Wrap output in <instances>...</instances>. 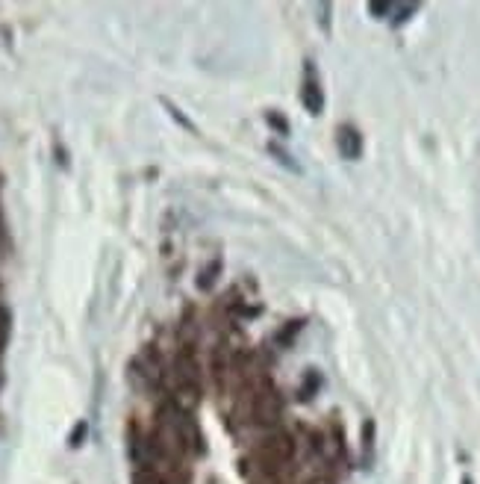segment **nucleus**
Masks as SVG:
<instances>
[{
  "label": "nucleus",
  "mask_w": 480,
  "mask_h": 484,
  "mask_svg": "<svg viewBox=\"0 0 480 484\" xmlns=\"http://www.w3.org/2000/svg\"><path fill=\"white\" fill-rule=\"evenodd\" d=\"M301 100H304V107L310 109V113H321V104H324V98H321V86L315 83V77L313 74H306L304 80V86H301Z\"/></svg>",
  "instance_id": "obj_1"
},
{
  "label": "nucleus",
  "mask_w": 480,
  "mask_h": 484,
  "mask_svg": "<svg viewBox=\"0 0 480 484\" xmlns=\"http://www.w3.org/2000/svg\"><path fill=\"white\" fill-rule=\"evenodd\" d=\"M339 151L348 160H356L360 157V151H363V139H360V134H356L354 127H342L339 130Z\"/></svg>",
  "instance_id": "obj_2"
}]
</instances>
